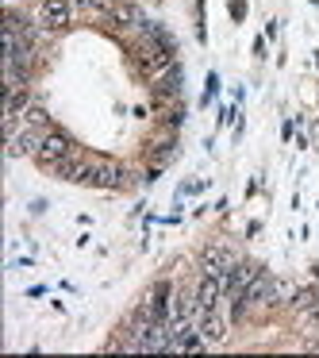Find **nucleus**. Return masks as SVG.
<instances>
[{
	"label": "nucleus",
	"mask_w": 319,
	"mask_h": 358,
	"mask_svg": "<svg viewBox=\"0 0 319 358\" xmlns=\"http://www.w3.org/2000/svg\"><path fill=\"white\" fill-rule=\"evenodd\" d=\"M231 266H235V258L227 255L223 247H208V250H204V273H219V278H223Z\"/></svg>",
	"instance_id": "6e6552de"
},
{
	"label": "nucleus",
	"mask_w": 319,
	"mask_h": 358,
	"mask_svg": "<svg viewBox=\"0 0 319 358\" xmlns=\"http://www.w3.org/2000/svg\"><path fill=\"white\" fill-rule=\"evenodd\" d=\"M258 278V266H250V262H235L231 270L223 273V296L227 301H235V296H242L250 289V281Z\"/></svg>",
	"instance_id": "f03ea898"
},
{
	"label": "nucleus",
	"mask_w": 319,
	"mask_h": 358,
	"mask_svg": "<svg viewBox=\"0 0 319 358\" xmlns=\"http://www.w3.org/2000/svg\"><path fill=\"white\" fill-rule=\"evenodd\" d=\"M89 166L93 162H81L77 155H70V158H62V162H54L50 170H54L62 181H89Z\"/></svg>",
	"instance_id": "0eeeda50"
},
{
	"label": "nucleus",
	"mask_w": 319,
	"mask_h": 358,
	"mask_svg": "<svg viewBox=\"0 0 319 358\" xmlns=\"http://www.w3.org/2000/svg\"><path fill=\"white\" fill-rule=\"evenodd\" d=\"M204 347H208V339L200 335V327H193V324H181V327H173L170 350H181V355H196V350H204Z\"/></svg>",
	"instance_id": "20e7f679"
},
{
	"label": "nucleus",
	"mask_w": 319,
	"mask_h": 358,
	"mask_svg": "<svg viewBox=\"0 0 319 358\" xmlns=\"http://www.w3.org/2000/svg\"><path fill=\"white\" fill-rule=\"evenodd\" d=\"M70 12H73L70 0H43V24L54 27V31L70 24Z\"/></svg>",
	"instance_id": "423d86ee"
},
{
	"label": "nucleus",
	"mask_w": 319,
	"mask_h": 358,
	"mask_svg": "<svg viewBox=\"0 0 319 358\" xmlns=\"http://www.w3.org/2000/svg\"><path fill=\"white\" fill-rule=\"evenodd\" d=\"M154 85L162 89V96H177V89H181V66L173 62L165 73H158V78H154Z\"/></svg>",
	"instance_id": "1a4fd4ad"
},
{
	"label": "nucleus",
	"mask_w": 319,
	"mask_h": 358,
	"mask_svg": "<svg viewBox=\"0 0 319 358\" xmlns=\"http://www.w3.org/2000/svg\"><path fill=\"white\" fill-rule=\"evenodd\" d=\"M311 350H319V343H311Z\"/></svg>",
	"instance_id": "f8f14e48"
},
{
	"label": "nucleus",
	"mask_w": 319,
	"mask_h": 358,
	"mask_svg": "<svg viewBox=\"0 0 319 358\" xmlns=\"http://www.w3.org/2000/svg\"><path fill=\"white\" fill-rule=\"evenodd\" d=\"M85 185H96V189H124L127 185V170L116 162H93L89 166V181Z\"/></svg>",
	"instance_id": "f257e3e1"
},
{
	"label": "nucleus",
	"mask_w": 319,
	"mask_h": 358,
	"mask_svg": "<svg viewBox=\"0 0 319 358\" xmlns=\"http://www.w3.org/2000/svg\"><path fill=\"white\" fill-rule=\"evenodd\" d=\"M116 20H119V24H127V27H142V24H147V20L139 16V8H135V4H119Z\"/></svg>",
	"instance_id": "9d476101"
},
{
	"label": "nucleus",
	"mask_w": 319,
	"mask_h": 358,
	"mask_svg": "<svg viewBox=\"0 0 319 358\" xmlns=\"http://www.w3.org/2000/svg\"><path fill=\"white\" fill-rule=\"evenodd\" d=\"M196 327H200V335L208 343H219L227 335V320H223V312L219 308H204V312H196Z\"/></svg>",
	"instance_id": "39448f33"
},
{
	"label": "nucleus",
	"mask_w": 319,
	"mask_h": 358,
	"mask_svg": "<svg viewBox=\"0 0 319 358\" xmlns=\"http://www.w3.org/2000/svg\"><path fill=\"white\" fill-rule=\"evenodd\" d=\"M70 155H73V143H70V135H62V131H47V135H43L39 158H43L47 166L62 162V158H70Z\"/></svg>",
	"instance_id": "7ed1b4c3"
},
{
	"label": "nucleus",
	"mask_w": 319,
	"mask_h": 358,
	"mask_svg": "<svg viewBox=\"0 0 319 358\" xmlns=\"http://www.w3.org/2000/svg\"><path fill=\"white\" fill-rule=\"evenodd\" d=\"M20 120H24V127H47L50 124L43 108H24V112H20Z\"/></svg>",
	"instance_id": "9b49d317"
}]
</instances>
